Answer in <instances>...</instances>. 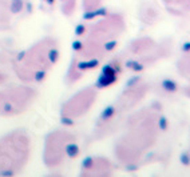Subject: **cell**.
<instances>
[{
    "mask_svg": "<svg viewBox=\"0 0 190 177\" xmlns=\"http://www.w3.org/2000/svg\"><path fill=\"white\" fill-rule=\"evenodd\" d=\"M119 24L120 21L115 18L111 20H102V23L94 25L82 41V48L78 52V57H80L78 65L85 68L97 65L98 59L107 52L114 44L115 38L120 33Z\"/></svg>",
    "mask_w": 190,
    "mask_h": 177,
    "instance_id": "obj_1",
    "label": "cell"
},
{
    "mask_svg": "<svg viewBox=\"0 0 190 177\" xmlns=\"http://www.w3.org/2000/svg\"><path fill=\"white\" fill-rule=\"evenodd\" d=\"M56 56L58 51L52 41L50 43L40 41L32 50H29L22 57H19V61L16 63L19 77L26 81H35L43 79L50 67L54 65Z\"/></svg>",
    "mask_w": 190,
    "mask_h": 177,
    "instance_id": "obj_2",
    "label": "cell"
}]
</instances>
